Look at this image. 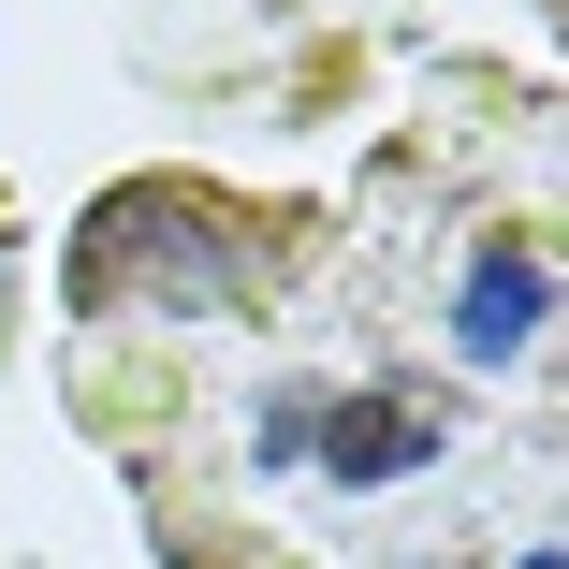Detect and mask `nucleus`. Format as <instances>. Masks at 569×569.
Instances as JSON below:
<instances>
[{"label":"nucleus","instance_id":"obj_1","mask_svg":"<svg viewBox=\"0 0 569 569\" xmlns=\"http://www.w3.org/2000/svg\"><path fill=\"white\" fill-rule=\"evenodd\" d=\"M0 569H44V555H30V540H16V526H0Z\"/></svg>","mask_w":569,"mask_h":569}]
</instances>
